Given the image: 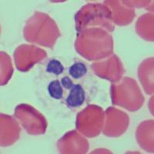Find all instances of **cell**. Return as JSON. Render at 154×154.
Returning a JSON list of instances; mask_svg holds the SVG:
<instances>
[{
  "label": "cell",
  "mask_w": 154,
  "mask_h": 154,
  "mask_svg": "<svg viewBox=\"0 0 154 154\" xmlns=\"http://www.w3.org/2000/svg\"><path fill=\"white\" fill-rule=\"evenodd\" d=\"M85 99L86 94L83 87L80 84H75L70 89L66 102L67 106L70 108H78L83 104Z\"/></svg>",
  "instance_id": "obj_1"
},
{
  "label": "cell",
  "mask_w": 154,
  "mask_h": 154,
  "mask_svg": "<svg viewBox=\"0 0 154 154\" xmlns=\"http://www.w3.org/2000/svg\"><path fill=\"white\" fill-rule=\"evenodd\" d=\"M87 72V67L82 63H75L69 69V74L75 79H79Z\"/></svg>",
  "instance_id": "obj_2"
},
{
  "label": "cell",
  "mask_w": 154,
  "mask_h": 154,
  "mask_svg": "<svg viewBox=\"0 0 154 154\" xmlns=\"http://www.w3.org/2000/svg\"><path fill=\"white\" fill-rule=\"evenodd\" d=\"M48 93L52 98L55 100H61L63 96V89L61 82L59 80L52 81L48 85Z\"/></svg>",
  "instance_id": "obj_3"
},
{
  "label": "cell",
  "mask_w": 154,
  "mask_h": 154,
  "mask_svg": "<svg viewBox=\"0 0 154 154\" xmlns=\"http://www.w3.org/2000/svg\"><path fill=\"white\" fill-rule=\"evenodd\" d=\"M64 71V66L59 60H52L48 63L46 66V72L49 73L54 74L56 75H60Z\"/></svg>",
  "instance_id": "obj_4"
},
{
  "label": "cell",
  "mask_w": 154,
  "mask_h": 154,
  "mask_svg": "<svg viewBox=\"0 0 154 154\" xmlns=\"http://www.w3.org/2000/svg\"><path fill=\"white\" fill-rule=\"evenodd\" d=\"M61 85L63 88H65L66 89H71L74 86L73 82L71 80L69 77L65 76L62 78L61 79Z\"/></svg>",
  "instance_id": "obj_5"
}]
</instances>
